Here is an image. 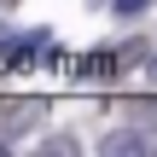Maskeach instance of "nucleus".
Wrapping results in <instances>:
<instances>
[{"instance_id": "f257e3e1", "label": "nucleus", "mask_w": 157, "mask_h": 157, "mask_svg": "<svg viewBox=\"0 0 157 157\" xmlns=\"http://www.w3.org/2000/svg\"><path fill=\"white\" fill-rule=\"evenodd\" d=\"M0 117H6L12 134H23V128H35L47 117V99H0Z\"/></svg>"}, {"instance_id": "f03ea898", "label": "nucleus", "mask_w": 157, "mask_h": 157, "mask_svg": "<svg viewBox=\"0 0 157 157\" xmlns=\"http://www.w3.org/2000/svg\"><path fill=\"white\" fill-rule=\"evenodd\" d=\"M117 70H122V52H105V47H99V52H87V58L76 64V76H82V82H111Z\"/></svg>"}, {"instance_id": "7ed1b4c3", "label": "nucleus", "mask_w": 157, "mask_h": 157, "mask_svg": "<svg viewBox=\"0 0 157 157\" xmlns=\"http://www.w3.org/2000/svg\"><path fill=\"white\" fill-rule=\"evenodd\" d=\"M146 146H151V140H146V134H134V128H117V134H105V140H99V151H146Z\"/></svg>"}, {"instance_id": "20e7f679", "label": "nucleus", "mask_w": 157, "mask_h": 157, "mask_svg": "<svg viewBox=\"0 0 157 157\" xmlns=\"http://www.w3.org/2000/svg\"><path fill=\"white\" fill-rule=\"evenodd\" d=\"M122 111H128L134 122H157V99H128Z\"/></svg>"}, {"instance_id": "39448f33", "label": "nucleus", "mask_w": 157, "mask_h": 157, "mask_svg": "<svg viewBox=\"0 0 157 157\" xmlns=\"http://www.w3.org/2000/svg\"><path fill=\"white\" fill-rule=\"evenodd\" d=\"M41 151H52V157L76 151V134H47V140H41Z\"/></svg>"}, {"instance_id": "423d86ee", "label": "nucleus", "mask_w": 157, "mask_h": 157, "mask_svg": "<svg viewBox=\"0 0 157 157\" xmlns=\"http://www.w3.org/2000/svg\"><path fill=\"white\" fill-rule=\"evenodd\" d=\"M111 6H117V17H140V12H146L151 0H111Z\"/></svg>"}, {"instance_id": "0eeeda50", "label": "nucleus", "mask_w": 157, "mask_h": 157, "mask_svg": "<svg viewBox=\"0 0 157 157\" xmlns=\"http://www.w3.org/2000/svg\"><path fill=\"white\" fill-rule=\"evenodd\" d=\"M151 76H157V58H151Z\"/></svg>"}]
</instances>
